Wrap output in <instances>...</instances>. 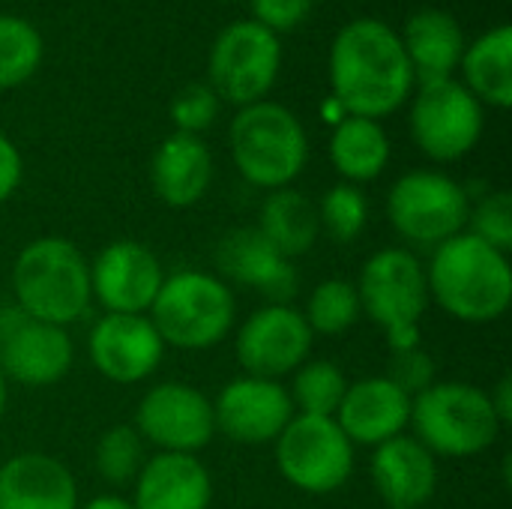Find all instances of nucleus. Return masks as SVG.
Masks as SVG:
<instances>
[{"mask_svg":"<svg viewBox=\"0 0 512 509\" xmlns=\"http://www.w3.org/2000/svg\"><path fill=\"white\" fill-rule=\"evenodd\" d=\"M414 81L402 36L390 24L357 18L336 33L330 48V87L345 114L381 123L411 99Z\"/></svg>","mask_w":512,"mask_h":509,"instance_id":"f257e3e1","label":"nucleus"},{"mask_svg":"<svg viewBox=\"0 0 512 509\" xmlns=\"http://www.w3.org/2000/svg\"><path fill=\"white\" fill-rule=\"evenodd\" d=\"M426 282L429 300L462 324L501 321L512 306L510 255L468 231L432 249Z\"/></svg>","mask_w":512,"mask_h":509,"instance_id":"f03ea898","label":"nucleus"},{"mask_svg":"<svg viewBox=\"0 0 512 509\" xmlns=\"http://www.w3.org/2000/svg\"><path fill=\"white\" fill-rule=\"evenodd\" d=\"M9 285L12 306L30 321L69 330L93 306L90 261L72 240L57 234L36 237L15 255Z\"/></svg>","mask_w":512,"mask_h":509,"instance_id":"7ed1b4c3","label":"nucleus"},{"mask_svg":"<svg viewBox=\"0 0 512 509\" xmlns=\"http://www.w3.org/2000/svg\"><path fill=\"white\" fill-rule=\"evenodd\" d=\"M408 429L435 459H474L504 432L489 390L468 381H435L414 396Z\"/></svg>","mask_w":512,"mask_h":509,"instance_id":"20e7f679","label":"nucleus"},{"mask_svg":"<svg viewBox=\"0 0 512 509\" xmlns=\"http://www.w3.org/2000/svg\"><path fill=\"white\" fill-rule=\"evenodd\" d=\"M228 144L240 177L267 192L291 186L309 162V135L300 117L270 99L234 114Z\"/></svg>","mask_w":512,"mask_h":509,"instance_id":"39448f33","label":"nucleus"},{"mask_svg":"<svg viewBox=\"0 0 512 509\" xmlns=\"http://www.w3.org/2000/svg\"><path fill=\"white\" fill-rule=\"evenodd\" d=\"M147 318L165 348L210 351L225 342L237 321L234 288L207 270H177L165 276Z\"/></svg>","mask_w":512,"mask_h":509,"instance_id":"423d86ee","label":"nucleus"},{"mask_svg":"<svg viewBox=\"0 0 512 509\" xmlns=\"http://www.w3.org/2000/svg\"><path fill=\"white\" fill-rule=\"evenodd\" d=\"M363 315L387 336L390 351L420 345V321L429 309L426 264L405 246H387L366 258L357 276Z\"/></svg>","mask_w":512,"mask_h":509,"instance_id":"0eeeda50","label":"nucleus"},{"mask_svg":"<svg viewBox=\"0 0 512 509\" xmlns=\"http://www.w3.org/2000/svg\"><path fill=\"white\" fill-rule=\"evenodd\" d=\"M471 192L444 171L414 168L387 192L390 228L411 246L435 249L468 228Z\"/></svg>","mask_w":512,"mask_h":509,"instance_id":"6e6552de","label":"nucleus"},{"mask_svg":"<svg viewBox=\"0 0 512 509\" xmlns=\"http://www.w3.org/2000/svg\"><path fill=\"white\" fill-rule=\"evenodd\" d=\"M273 450L282 480L303 495L339 492L357 465L354 444L333 417L294 414L273 441Z\"/></svg>","mask_w":512,"mask_h":509,"instance_id":"1a4fd4ad","label":"nucleus"},{"mask_svg":"<svg viewBox=\"0 0 512 509\" xmlns=\"http://www.w3.org/2000/svg\"><path fill=\"white\" fill-rule=\"evenodd\" d=\"M282 45L279 36L258 21L228 24L210 48V87L219 99L246 108L261 102L279 78Z\"/></svg>","mask_w":512,"mask_h":509,"instance_id":"9d476101","label":"nucleus"},{"mask_svg":"<svg viewBox=\"0 0 512 509\" xmlns=\"http://www.w3.org/2000/svg\"><path fill=\"white\" fill-rule=\"evenodd\" d=\"M483 102L456 78L420 84L411 105V138L435 162L465 159L483 138Z\"/></svg>","mask_w":512,"mask_h":509,"instance_id":"9b49d317","label":"nucleus"},{"mask_svg":"<svg viewBox=\"0 0 512 509\" xmlns=\"http://www.w3.org/2000/svg\"><path fill=\"white\" fill-rule=\"evenodd\" d=\"M132 426L156 453L198 456L216 438L213 399L186 381H162L141 396Z\"/></svg>","mask_w":512,"mask_h":509,"instance_id":"f8f14e48","label":"nucleus"},{"mask_svg":"<svg viewBox=\"0 0 512 509\" xmlns=\"http://www.w3.org/2000/svg\"><path fill=\"white\" fill-rule=\"evenodd\" d=\"M315 333L291 303H264L234 336V357L243 375L282 381L312 357Z\"/></svg>","mask_w":512,"mask_h":509,"instance_id":"ddd939ff","label":"nucleus"},{"mask_svg":"<svg viewBox=\"0 0 512 509\" xmlns=\"http://www.w3.org/2000/svg\"><path fill=\"white\" fill-rule=\"evenodd\" d=\"M162 282L159 255L138 240H114L90 261V294L105 315H147Z\"/></svg>","mask_w":512,"mask_h":509,"instance_id":"4468645a","label":"nucleus"},{"mask_svg":"<svg viewBox=\"0 0 512 509\" xmlns=\"http://www.w3.org/2000/svg\"><path fill=\"white\" fill-rule=\"evenodd\" d=\"M288 387L282 381L240 375L228 381L213 399L216 435L243 447L273 444L294 417Z\"/></svg>","mask_w":512,"mask_h":509,"instance_id":"2eb2a0df","label":"nucleus"},{"mask_svg":"<svg viewBox=\"0 0 512 509\" xmlns=\"http://www.w3.org/2000/svg\"><path fill=\"white\" fill-rule=\"evenodd\" d=\"M87 357L105 381L132 387L156 375L165 342L147 315H102L87 333Z\"/></svg>","mask_w":512,"mask_h":509,"instance_id":"dca6fc26","label":"nucleus"},{"mask_svg":"<svg viewBox=\"0 0 512 509\" xmlns=\"http://www.w3.org/2000/svg\"><path fill=\"white\" fill-rule=\"evenodd\" d=\"M219 279L252 288L267 303H288L297 294L300 276L291 258L273 249L258 228H234L216 246Z\"/></svg>","mask_w":512,"mask_h":509,"instance_id":"f3484780","label":"nucleus"},{"mask_svg":"<svg viewBox=\"0 0 512 509\" xmlns=\"http://www.w3.org/2000/svg\"><path fill=\"white\" fill-rule=\"evenodd\" d=\"M411 396L402 393L390 378L372 375L351 381L336 411V423L354 447H381L411 426Z\"/></svg>","mask_w":512,"mask_h":509,"instance_id":"a211bd4d","label":"nucleus"},{"mask_svg":"<svg viewBox=\"0 0 512 509\" xmlns=\"http://www.w3.org/2000/svg\"><path fill=\"white\" fill-rule=\"evenodd\" d=\"M75 363V342L66 327L21 318L0 345V372L21 387H54Z\"/></svg>","mask_w":512,"mask_h":509,"instance_id":"6ab92c4d","label":"nucleus"},{"mask_svg":"<svg viewBox=\"0 0 512 509\" xmlns=\"http://www.w3.org/2000/svg\"><path fill=\"white\" fill-rule=\"evenodd\" d=\"M369 474L387 509H423L438 492V459L408 432L375 447Z\"/></svg>","mask_w":512,"mask_h":509,"instance_id":"aec40b11","label":"nucleus"},{"mask_svg":"<svg viewBox=\"0 0 512 509\" xmlns=\"http://www.w3.org/2000/svg\"><path fill=\"white\" fill-rule=\"evenodd\" d=\"M135 509H210L213 477L198 456L153 453L132 483Z\"/></svg>","mask_w":512,"mask_h":509,"instance_id":"412c9836","label":"nucleus"},{"mask_svg":"<svg viewBox=\"0 0 512 509\" xmlns=\"http://www.w3.org/2000/svg\"><path fill=\"white\" fill-rule=\"evenodd\" d=\"M72 471L48 453H15L0 465V509H78Z\"/></svg>","mask_w":512,"mask_h":509,"instance_id":"4be33fe9","label":"nucleus"},{"mask_svg":"<svg viewBox=\"0 0 512 509\" xmlns=\"http://www.w3.org/2000/svg\"><path fill=\"white\" fill-rule=\"evenodd\" d=\"M150 183L165 207H195L213 183V153L201 135H168L150 162Z\"/></svg>","mask_w":512,"mask_h":509,"instance_id":"5701e85b","label":"nucleus"},{"mask_svg":"<svg viewBox=\"0 0 512 509\" xmlns=\"http://www.w3.org/2000/svg\"><path fill=\"white\" fill-rule=\"evenodd\" d=\"M402 45L420 84L453 78L465 54V30L447 9H417L402 33Z\"/></svg>","mask_w":512,"mask_h":509,"instance_id":"b1692460","label":"nucleus"},{"mask_svg":"<svg viewBox=\"0 0 512 509\" xmlns=\"http://www.w3.org/2000/svg\"><path fill=\"white\" fill-rule=\"evenodd\" d=\"M255 228L273 249H279L285 258L297 261L306 252H312L321 237L318 204L294 186L273 189L261 201Z\"/></svg>","mask_w":512,"mask_h":509,"instance_id":"393cba45","label":"nucleus"},{"mask_svg":"<svg viewBox=\"0 0 512 509\" xmlns=\"http://www.w3.org/2000/svg\"><path fill=\"white\" fill-rule=\"evenodd\" d=\"M390 138L378 120L369 117H342L330 135V162L342 183H372L390 165Z\"/></svg>","mask_w":512,"mask_h":509,"instance_id":"a878e982","label":"nucleus"},{"mask_svg":"<svg viewBox=\"0 0 512 509\" xmlns=\"http://www.w3.org/2000/svg\"><path fill=\"white\" fill-rule=\"evenodd\" d=\"M465 87L492 108L512 105V27L498 24L465 45L462 54Z\"/></svg>","mask_w":512,"mask_h":509,"instance_id":"bb28decb","label":"nucleus"},{"mask_svg":"<svg viewBox=\"0 0 512 509\" xmlns=\"http://www.w3.org/2000/svg\"><path fill=\"white\" fill-rule=\"evenodd\" d=\"M348 375L342 372V366H336L333 360H306L288 384V396L297 414H309V417H336L345 390H348Z\"/></svg>","mask_w":512,"mask_h":509,"instance_id":"cd10ccee","label":"nucleus"},{"mask_svg":"<svg viewBox=\"0 0 512 509\" xmlns=\"http://www.w3.org/2000/svg\"><path fill=\"white\" fill-rule=\"evenodd\" d=\"M300 312L315 336H342L363 318L357 285L351 279L318 282L306 297V309Z\"/></svg>","mask_w":512,"mask_h":509,"instance_id":"c85d7f7f","label":"nucleus"},{"mask_svg":"<svg viewBox=\"0 0 512 509\" xmlns=\"http://www.w3.org/2000/svg\"><path fill=\"white\" fill-rule=\"evenodd\" d=\"M144 462H147V444L141 441L132 423H117L99 435L93 450V468L99 480H105L108 486L114 489L132 486Z\"/></svg>","mask_w":512,"mask_h":509,"instance_id":"c756f323","label":"nucleus"},{"mask_svg":"<svg viewBox=\"0 0 512 509\" xmlns=\"http://www.w3.org/2000/svg\"><path fill=\"white\" fill-rule=\"evenodd\" d=\"M42 63V36L39 30L18 18L0 15V90L24 84Z\"/></svg>","mask_w":512,"mask_h":509,"instance_id":"7c9ffc66","label":"nucleus"},{"mask_svg":"<svg viewBox=\"0 0 512 509\" xmlns=\"http://www.w3.org/2000/svg\"><path fill=\"white\" fill-rule=\"evenodd\" d=\"M318 222H321V234H327L333 243L339 246L354 243L369 222V201L363 189L354 183L330 186L318 204Z\"/></svg>","mask_w":512,"mask_h":509,"instance_id":"2f4dec72","label":"nucleus"},{"mask_svg":"<svg viewBox=\"0 0 512 509\" xmlns=\"http://www.w3.org/2000/svg\"><path fill=\"white\" fill-rule=\"evenodd\" d=\"M468 234L480 237L483 243L495 246L498 252L512 249V195L498 189V192H486L477 204H471L468 213Z\"/></svg>","mask_w":512,"mask_h":509,"instance_id":"473e14b6","label":"nucleus"},{"mask_svg":"<svg viewBox=\"0 0 512 509\" xmlns=\"http://www.w3.org/2000/svg\"><path fill=\"white\" fill-rule=\"evenodd\" d=\"M219 105H222V99L213 93L210 84H186L171 99V123L177 126V132L201 135L216 123Z\"/></svg>","mask_w":512,"mask_h":509,"instance_id":"72a5a7b5","label":"nucleus"},{"mask_svg":"<svg viewBox=\"0 0 512 509\" xmlns=\"http://www.w3.org/2000/svg\"><path fill=\"white\" fill-rule=\"evenodd\" d=\"M384 378H390L402 393H408L414 399L438 381V366H435V357L420 345L399 348V351H390Z\"/></svg>","mask_w":512,"mask_h":509,"instance_id":"f704fd0d","label":"nucleus"},{"mask_svg":"<svg viewBox=\"0 0 512 509\" xmlns=\"http://www.w3.org/2000/svg\"><path fill=\"white\" fill-rule=\"evenodd\" d=\"M312 6L315 0H252V12H255L252 21H258L270 33H285L303 24Z\"/></svg>","mask_w":512,"mask_h":509,"instance_id":"c9c22d12","label":"nucleus"},{"mask_svg":"<svg viewBox=\"0 0 512 509\" xmlns=\"http://www.w3.org/2000/svg\"><path fill=\"white\" fill-rule=\"evenodd\" d=\"M21 177H24V162H21V153L18 147L0 132V204L9 201L15 195V189L21 186Z\"/></svg>","mask_w":512,"mask_h":509,"instance_id":"e433bc0d","label":"nucleus"},{"mask_svg":"<svg viewBox=\"0 0 512 509\" xmlns=\"http://www.w3.org/2000/svg\"><path fill=\"white\" fill-rule=\"evenodd\" d=\"M489 402H492V408H495V414H498V420H501V426L507 429L512 423V378L510 375H504L492 390H489Z\"/></svg>","mask_w":512,"mask_h":509,"instance_id":"4c0bfd02","label":"nucleus"},{"mask_svg":"<svg viewBox=\"0 0 512 509\" xmlns=\"http://www.w3.org/2000/svg\"><path fill=\"white\" fill-rule=\"evenodd\" d=\"M78 509H135V507H132V501H129V498H123V495H117V492H105V495L90 498L87 504H81Z\"/></svg>","mask_w":512,"mask_h":509,"instance_id":"58836bf2","label":"nucleus"},{"mask_svg":"<svg viewBox=\"0 0 512 509\" xmlns=\"http://www.w3.org/2000/svg\"><path fill=\"white\" fill-rule=\"evenodd\" d=\"M6 405H9V381H6L3 372H0V420H3V414H6Z\"/></svg>","mask_w":512,"mask_h":509,"instance_id":"ea45409f","label":"nucleus"}]
</instances>
